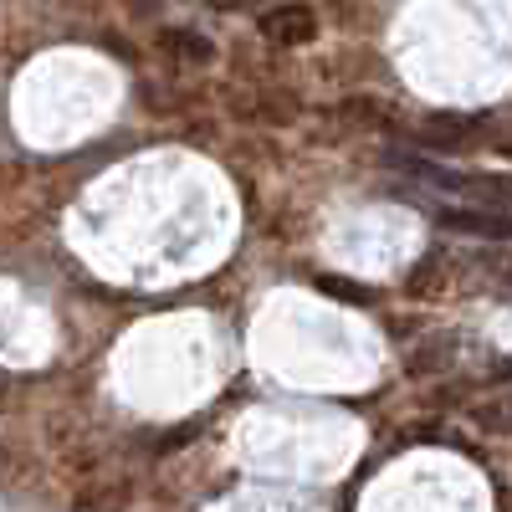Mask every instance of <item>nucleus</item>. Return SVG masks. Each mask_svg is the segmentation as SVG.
Wrapping results in <instances>:
<instances>
[{"label":"nucleus","mask_w":512,"mask_h":512,"mask_svg":"<svg viewBox=\"0 0 512 512\" xmlns=\"http://www.w3.org/2000/svg\"><path fill=\"white\" fill-rule=\"evenodd\" d=\"M313 31H318V21L308 6H277L262 16V36L277 41V47H303V41H313Z\"/></svg>","instance_id":"1"},{"label":"nucleus","mask_w":512,"mask_h":512,"mask_svg":"<svg viewBox=\"0 0 512 512\" xmlns=\"http://www.w3.org/2000/svg\"><path fill=\"white\" fill-rule=\"evenodd\" d=\"M200 425H205V420H190V425H180L175 436H159V451H175V446H185L190 436H200Z\"/></svg>","instance_id":"7"},{"label":"nucleus","mask_w":512,"mask_h":512,"mask_svg":"<svg viewBox=\"0 0 512 512\" xmlns=\"http://www.w3.org/2000/svg\"><path fill=\"white\" fill-rule=\"evenodd\" d=\"M318 292H328V297H338V303H349V308H364L369 303V287H359V282H344V277H318Z\"/></svg>","instance_id":"4"},{"label":"nucleus","mask_w":512,"mask_h":512,"mask_svg":"<svg viewBox=\"0 0 512 512\" xmlns=\"http://www.w3.org/2000/svg\"><path fill=\"white\" fill-rule=\"evenodd\" d=\"M507 159H512V144H507Z\"/></svg>","instance_id":"8"},{"label":"nucleus","mask_w":512,"mask_h":512,"mask_svg":"<svg viewBox=\"0 0 512 512\" xmlns=\"http://www.w3.org/2000/svg\"><path fill=\"white\" fill-rule=\"evenodd\" d=\"M159 41H164V47H175L185 62H210V41H200V36H190V31H164Z\"/></svg>","instance_id":"5"},{"label":"nucleus","mask_w":512,"mask_h":512,"mask_svg":"<svg viewBox=\"0 0 512 512\" xmlns=\"http://www.w3.org/2000/svg\"><path fill=\"white\" fill-rule=\"evenodd\" d=\"M441 226L472 231V236H512V221H507V216H487V210H446Z\"/></svg>","instance_id":"2"},{"label":"nucleus","mask_w":512,"mask_h":512,"mask_svg":"<svg viewBox=\"0 0 512 512\" xmlns=\"http://www.w3.org/2000/svg\"><path fill=\"white\" fill-rule=\"evenodd\" d=\"M436 272H441V267H436V256H425V262H420V272L405 282V287H410V297H420L425 287H431V282H436Z\"/></svg>","instance_id":"6"},{"label":"nucleus","mask_w":512,"mask_h":512,"mask_svg":"<svg viewBox=\"0 0 512 512\" xmlns=\"http://www.w3.org/2000/svg\"><path fill=\"white\" fill-rule=\"evenodd\" d=\"M425 139L441 149H472L477 144V123L472 118H431L425 123Z\"/></svg>","instance_id":"3"}]
</instances>
